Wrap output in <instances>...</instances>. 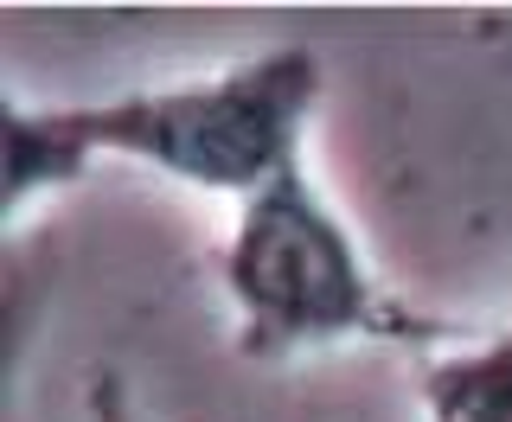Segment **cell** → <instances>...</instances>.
<instances>
[{
    "mask_svg": "<svg viewBox=\"0 0 512 422\" xmlns=\"http://www.w3.org/2000/svg\"><path fill=\"white\" fill-rule=\"evenodd\" d=\"M320 103V58L308 45H276L199 84L135 90L109 103H58L39 109L45 128L77 160L122 154L199 192L250 199L288 160H301V128Z\"/></svg>",
    "mask_w": 512,
    "mask_h": 422,
    "instance_id": "6da1fadb",
    "label": "cell"
},
{
    "mask_svg": "<svg viewBox=\"0 0 512 422\" xmlns=\"http://www.w3.org/2000/svg\"><path fill=\"white\" fill-rule=\"evenodd\" d=\"M224 295L237 307V352L288 359V352L384 339V346H429L448 327L397 307L359 256L346 218L320 199L308 160H288L269 186L237 205V231L218 250Z\"/></svg>",
    "mask_w": 512,
    "mask_h": 422,
    "instance_id": "7a4b0ae2",
    "label": "cell"
},
{
    "mask_svg": "<svg viewBox=\"0 0 512 422\" xmlns=\"http://www.w3.org/2000/svg\"><path fill=\"white\" fill-rule=\"evenodd\" d=\"M429 422H512V327L474 352L423 365Z\"/></svg>",
    "mask_w": 512,
    "mask_h": 422,
    "instance_id": "3957f363",
    "label": "cell"
},
{
    "mask_svg": "<svg viewBox=\"0 0 512 422\" xmlns=\"http://www.w3.org/2000/svg\"><path fill=\"white\" fill-rule=\"evenodd\" d=\"M84 416L90 422H148L135 410V397H128V384L116 378V371H90L84 384Z\"/></svg>",
    "mask_w": 512,
    "mask_h": 422,
    "instance_id": "277c9868",
    "label": "cell"
}]
</instances>
